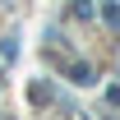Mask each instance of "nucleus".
<instances>
[{
  "mask_svg": "<svg viewBox=\"0 0 120 120\" xmlns=\"http://www.w3.org/2000/svg\"><path fill=\"white\" fill-rule=\"evenodd\" d=\"M32 102L46 106V102H51V88H46V83H32Z\"/></svg>",
  "mask_w": 120,
  "mask_h": 120,
  "instance_id": "3",
  "label": "nucleus"
},
{
  "mask_svg": "<svg viewBox=\"0 0 120 120\" xmlns=\"http://www.w3.org/2000/svg\"><path fill=\"white\" fill-rule=\"evenodd\" d=\"M102 19L111 23V28H120V5H116V0H106V5H102Z\"/></svg>",
  "mask_w": 120,
  "mask_h": 120,
  "instance_id": "2",
  "label": "nucleus"
},
{
  "mask_svg": "<svg viewBox=\"0 0 120 120\" xmlns=\"http://www.w3.org/2000/svg\"><path fill=\"white\" fill-rule=\"evenodd\" d=\"M69 79H74V83H97V79H92V69H88V65H69Z\"/></svg>",
  "mask_w": 120,
  "mask_h": 120,
  "instance_id": "1",
  "label": "nucleus"
}]
</instances>
